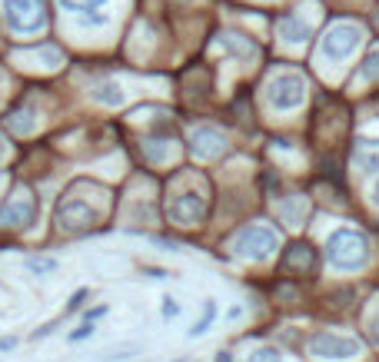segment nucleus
<instances>
[{"mask_svg":"<svg viewBox=\"0 0 379 362\" xmlns=\"http://www.w3.org/2000/svg\"><path fill=\"white\" fill-rule=\"evenodd\" d=\"M0 10H3V20L10 24V31L24 33V37L44 31V24H47L44 0H3Z\"/></svg>","mask_w":379,"mask_h":362,"instance_id":"obj_2","label":"nucleus"},{"mask_svg":"<svg viewBox=\"0 0 379 362\" xmlns=\"http://www.w3.org/2000/svg\"><path fill=\"white\" fill-rule=\"evenodd\" d=\"M97 210L83 199H63L57 206V223H61L63 233H87V229L97 227Z\"/></svg>","mask_w":379,"mask_h":362,"instance_id":"obj_6","label":"nucleus"},{"mask_svg":"<svg viewBox=\"0 0 379 362\" xmlns=\"http://www.w3.org/2000/svg\"><path fill=\"white\" fill-rule=\"evenodd\" d=\"M90 336H93V326H90V322H83L80 329L70 332V343H83V339H90Z\"/></svg>","mask_w":379,"mask_h":362,"instance_id":"obj_20","label":"nucleus"},{"mask_svg":"<svg viewBox=\"0 0 379 362\" xmlns=\"http://www.w3.org/2000/svg\"><path fill=\"white\" fill-rule=\"evenodd\" d=\"M163 316H167V319L180 316V302H177V299H170V296H167V299H163Z\"/></svg>","mask_w":379,"mask_h":362,"instance_id":"obj_21","label":"nucleus"},{"mask_svg":"<svg viewBox=\"0 0 379 362\" xmlns=\"http://www.w3.org/2000/svg\"><path fill=\"white\" fill-rule=\"evenodd\" d=\"M276 246H280V236L266 227H246V229H240L236 240H233V249H236L243 259H257V263L273 256Z\"/></svg>","mask_w":379,"mask_h":362,"instance_id":"obj_3","label":"nucleus"},{"mask_svg":"<svg viewBox=\"0 0 379 362\" xmlns=\"http://www.w3.org/2000/svg\"><path fill=\"white\" fill-rule=\"evenodd\" d=\"M7 156V143H3V136H0V160Z\"/></svg>","mask_w":379,"mask_h":362,"instance_id":"obj_24","label":"nucleus"},{"mask_svg":"<svg viewBox=\"0 0 379 362\" xmlns=\"http://www.w3.org/2000/svg\"><path fill=\"white\" fill-rule=\"evenodd\" d=\"M37 220V197L31 186H17L7 206H0V227L3 229H27Z\"/></svg>","mask_w":379,"mask_h":362,"instance_id":"obj_4","label":"nucleus"},{"mask_svg":"<svg viewBox=\"0 0 379 362\" xmlns=\"http://www.w3.org/2000/svg\"><path fill=\"white\" fill-rule=\"evenodd\" d=\"M313 249L309 246H293V253H289V259H287V270H293V266H303L306 272L313 270Z\"/></svg>","mask_w":379,"mask_h":362,"instance_id":"obj_15","label":"nucleus"},{"mask_svg":"<svg viewBox=\"0 0 379 362\" xmlns=\"http://www.w3.org/2000/svg\"><path fill=\"white\" fill-rule=\"evenodd\" d=\"M309 352L316 359H356L363 352V343L353 336H339V332H316L309 339Z\"/></svg>","mask_w":379,"mask_h":362,"instance_id":"obj_5","label":"nucleus"},{"mask_svg":"<svg viewBox=\"0 0 379 362\" xmlns=\"http://www.w3.org/2000/svg\"><path fill=\"white\" fill-rule=\"evenodd\" d=\"M7 126H10L17 136H31V133H33V110H31V106H24V110L10 113Z\"/></svg>","mask_w":379,"mask_h":362,"instance_id":"obj_14","label":"nucleus"},{"mask_svg":"<svg viewBox=\"0 0 379 362\" xmlns=\"http://www.w3.org/2000/svg\"><path fill=\"white\" fill-rule=\"evenodd\" d=\"M223 150H227V140H223L220 130H213V126L193 130V153H197L200 160H213V156H220Z\"/></svg>","mask_w":379,"mask_h":362,"instance_id":"obj_10","label":"nucleus"},{"mask_svg":"<svg viewBox=\"0 0 379 362\" xmlns=\"http://www.w3.org/2000/svg\"><path fill=\"white\" fill-rule=\"evenodd\" d=\"M360 76H379V50H373L369 57H366L363 70H360Z\"/></svg>","mask_w":379,"mask_h":362,"instance_id":"obj_19","label":"nucleus"},{"mask_svg":"<svg viewBox=\"0 0 379 362\" xmlns=\"http://www.w3.org/2000/svg\"><path fill=\"white\" fill-rule=\"evenodd\" d=\"M373 203H376V206H379V183H376V186H373Z\"/></svg>","mask_w":379,"mask_h":362,"instance_id":"obj_25","label":"nucleus"},{"mask_svg":"<svg viewBox=\"0 0 379 362\" xmlns=\"http://www.w3.org/2000/svg\"><path fill=\"white\" fill-rule=\"evenodd\" d=\"M216 362H233V359H229V352H220V359Z\"/></svg>","mask_w":379,"mask_h":362,"instance_id":"obj_26","label":"nucleus"},{"mask_svg":"<svg viewBox=\"0 0 379 362\" xmlns=\"http://www.w3.org/2000/svg\"><path fill=\"white\" fill-rule=\"evenodd\" d=\"M203 210H207L203 197H197V193H180V197L170 199V220L180 227H197L203 220Z\"/></svg>","mask_w":379,"mask_h":362,"instance_id":"obj_9","label":"nucleus"},{"mask_svg":"<svg viewBox=\"0 0 379 362\" xmlns=\"http://www.w3.org/2000/svg\"><path fill=\"white\" fill-rule=\"evenodd\" d=\"M280 37H283L287 44H303L306 37H309V24H306L303 17L289 14L280 20Z\"/></svg>","mask_w":379,"mask_h":362,"instance_id":"obj_12","label":"nucleus"},{"mask_svg":"<svg viewBox=\"0 0 379 362\" xmlns=\"http://www.w3.org/2000/svg\"><path fill=\"white\" fill-rule=\"evenodd\" d=\"M360 44V31L353 27V24H336L330 27V33L323 37V57H330V60H346L349 54L356 50Z\"/></svg>","mask_w":379,"mask_h":362,"instance_id":"obj_8","label":"nucleus"},{"mask_svg":"<svg viewBox=\"0 0 379 362\" xmlns=\"http://www.w3.org/2000/svg\"><path fill=\"white\" fill-rule=\"evenodd\" d=\"M250 362H276V349H259Z\"/></svg>","mask_w":379,"mask_h":362,"instance_id":"obj_23","label":"nucleus"},{"mask_svg":"<svg viewBox=\"0 0 379 362\" xmlns=\"http://www.w3.org/2000/svg\"><path fill=\"white\" fill-rule=\"evenodd\" d=\"M213 319H216V302H207V306H203V316H200V322H193V329H190V336H193V339H197V336H203V332L210 329V322Z\"/></svg>","mask_w":379,"mask_h":362,"instance_id":"obj_16","label":"nucleus"},{"mask_svg":"<svg viewBox=\"0 0 379 362\" xmlns=\"http://www.w3.org/2000/svg\"><path fill=\"white\" fill-rule=\"evenodd\" d=\"M303 97H306V83H303V76H296V74H280L270 83V104L276 110H296V106L303 104Z\"/></svg>","mask_w":379,"mask_h":362,"instance_id":"obj_7","label":"nucleus"},{"mask_svg":"<svg viewBox=\"0 0 379 362\" xmlns=\"http://www.w3.org/2000/svg\"><path fill=\"white\" fill-rule=\"evenodd\" d=\"M326 256L336 270H360L369 259V242L356 229H336L326 242Z\"/></svg>","mask_w":379,"mask_h":362,"instance_id":"obj_1","label":"nucleus"},{"mask_svg":"<svg viewBox=\"0 0 379 362\" xmlns=\"http://www.w3.org/2000/svg\"><path fill=\"white\" fill-rule=\"evenodd\" d=\"M93 100H97V104H104V106H120L127 97H123L120 83L106 80V83H97V87H93Z\"/></svg>","mask_w":379,"mask_h":362,"instance_id":"obj_13","label":"nucleus"},{"mask_svg":"<svg viewBox=\"0 0 379 362\" xmlns=\"http://www.w3.org/2000/svg\"><path fill=\"white\" fill-rule=\"evenodd\" d=\"M24 266H27L33 276H47V272L57 270V259H37V256H31L27 263H24Z\"/></svg>","mask_w":379,"mask_h":362,"instance_id":"obj_18","label":"nucleus"},{"mask_svg":"<svg viewBox=\"0 0 379 362\" xmlns=\"http://www.w3.org/2000/svg\"><path fill=\"white\" fill-rule=\"evenodd\" d=\"M63 7L70 10V14H87V10H97V7H104L106 0H61Z\"/></svg>","mask_w":379,"mask_h":362,"instance_id":"obj_17","label":"nucleus"},{"mask_svg":"<svg viewBox=\"0 0 379 362\" xmlns=\"http://www.w3.org/2000/svg\"><path fill=\"white\" fill-rule=\"evenodd\" d=\"M353 160L363 173H379V140H356Z\"/></svg>","mask_w":379,"mask_h":362,"instance_id":"obj_11","label":"nucleus"},{"mask_svg":"<svg viewBox=\"0 0 379 362\" xmlns=\"http://www.w3.org/2000/svg\"><path fill=\"white\" fill-rule=\"evenodd\" d=\"M83 299H87V289H76L74 296H70V306H67V313H74V309H80V306H83Z\"/></svg>","mask_w":379,"mask_h":362,"instance_id":"obj_22","label":"nucleus"}]
</instances>
